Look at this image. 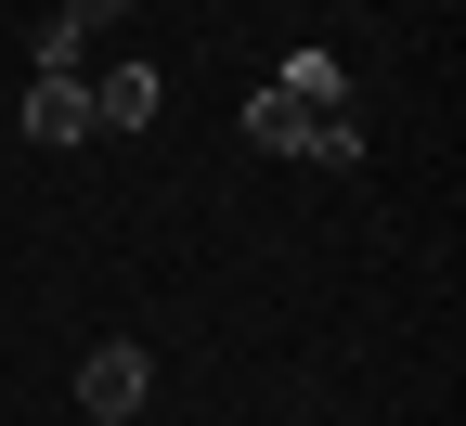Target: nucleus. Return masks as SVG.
Returning <instances> with one entry per match:
<instances>
[{
	"label": "nucleus",
	"instance_id": "1",
	"mask_svg": "<svg viewBox=\"0 0 466 426\" xmlns=\"http://www.w3.org/2000/svg\"><path fill=\"white\" fill-rule=\"evenodd\" d=\"M247 143H259V155H324V168H350V155H363V116H324V104L247 91Z\"/></svg>",
	"mask_w": 466,
	"mask_h": 426
},
{
	"label": "nucleus",
	"instance_id": "2",
	"mask_svg": "<svg viewBox=\"0 0 466 426\" xmlns=\"http://www.w3.org/2000/svg\"><path fill=\"white\" fill-rule=\"evenodd\" d=\"M143 401H156V362H143L130 336L78 349V413H91V426H143Z\"/></svg>",
	"mask_w": 466,
	"mask_h": 426
},
{
	"label": "nucleus",
	"instance_id": "3",
	"mask_svg": "<svg viewBox=\"0 0 466 426\" xmlns=\"http://www.w3.org/2000/svg\"><path fill=\"white\" fill-rule=\"evenodd\" d=\"M156 104H168V78L130 52V65H104V78H91V130H156Z\"/></svg>",
	"mask_w": 466,
	"mask_h": 426
},
{
	"label": "nucleus",
	"instance_id": "4",
	"mask_svg": "<svg viewBox=\"0 0 466 426\" xmlns=\"http://www.w3.org/2000/svg\"><path fill=\"white\" fill-rule=\"evenodd\" d=\"M26 143H91V78H26Z\"/></svg>",
	"mask_w": 466,
	"mask_h": 426
},
{
	"label": "nucleus",
	"instance_id": "5",
	"mask_svg": "<svg viewBox=\"0 0 466 426\" xmlns=\"http://www.w3.org/2000/svg\"><path fill=\"white\" fill-rule=\"evenodd\" d=\"M285 104H324V116H350V78H337V52L311 39V52H285V78H272Z\"/></svg>",
	"mask_w": 466,
	"mask_h": 426
},
{
	"label": "nucleus",
	"instance_id": "6",
	"mask_svg": "<svg viewBox=\"0 0 466 426\" xmlns=\"http://www.w3.org/2000/svg\"><path fill=\"white\" fill-rule=\"evenodd\" d=\"M39 78H91V39H78L66 14H52V26H39Z\"/></svg>",
	"mask_w": 466,
	"mask_h": 426
},
{
	"label": "nucleus",
	"instance_id": "7",
	"mask_svg": "<svg viewBox=\"0 0 466 426\" xmlns=\"http://www.w3.org/2000/svg\"><path fill=\"white\" fill-rule=\"evenodd\" d=\"M116 14H130V0H66V26L91 39V26H116Z\"/></svg>",
	"mask_w": 466,
	"mask_h": 426
}]
</instances>
